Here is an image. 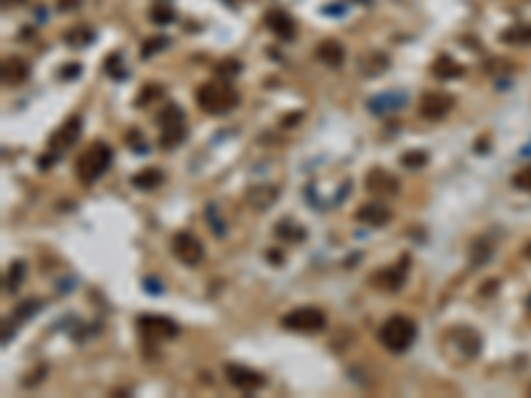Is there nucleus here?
<instances>
[{
  "label": "nucleus",
  "instance_id": "1",
  "mask_svg": "<svg viewBox=\"0 0 531 398\" xmlns=\"http://www.w3.org/2000/svg\"><path fill=\"white\" fill-rule=\"evenodd\" d=\"M237 104H240V93L226 80H213L197 88V107L208 114H226Z\"/></svg>",
  "mask_w": 531,
  "mask_h": 398
},
{
  "label": "nucleus",
  "instance_id": "2",
  "mask_svg": "<svg viewBox=\"0 0 531 398\" xmlns=\"http://www.w3.org/2000/svg\"><path fill=\"white\" fill-rule=\"evenodd\" d=\"M377 340L390 353H404V350L412 348V343L417 340V324L406 316H390L383 321Z\"/></svg>",
  "mask_w": 531,
  "mask_h": 398
},
{
  "label": "nucleus",
  "instance_id": "3",
  "mask_svg": "<svg viewBox=\"0 0 531 398\" xmlns=\"http://www.w3.org/2000/svg\"><path fill=\"white\" fill-rule=\"evenodd\" d=\"M112 146L104 141H96L91 143L85 152L80 154L78 159V178H80V183L85 186H91V183H96L101 175L109 170V165H112Z\"/></svg>",
  "mask_w": 531,
  "mask_h": 398
},
{
  "label": "nucleus",
  "instance_id": "4",
  "mask_svg": "<svg viewBox=\"0 0 531 398\" xmlns=\"http://www.w3.org/2000/svg\"><path fill=\"white\" fill-rule=\"evenodd\" d=\"M157 127H160L162 149H176L186 136V117H183L181 107L178 104H165V109L157 117Z\"/></svg>",
  "mask_w": 531,
  "mask_h": 398
},
{
  "label": "nucleus",
  "instance_id": "5",
  "mask_svg": "<svg viewBox=\"0 0 531 398\" xmlns=\"http://www.w3.org/2000/svg\"><path fill=\"white\" fill-rule=\"evenodd\" d=\"M282 327L292 329V332L314 334L322 332L324 327H327V316L319 308H314V305H303V308H292L287 316H282Z\"/></svg>",
  "mask_w": 531,
  "mask_h": 398
},
{
  "label": "nucleus",
  "instance_id": "6",
  "mask_svg": "<svg viewBox=\"0 0 531 398\" xmlns=\"http://www.w3.org/2000/svg\"><path fill=\"white\" fill-rule=\"evenodd\" d=\"M173 255H176L183 266L194 269V266L202 263L205 247H202V242L194 237V234H189V231H178L176 237H173Z\"/></svg>",
  "mask_w": 531,
  "mask_h": 398
},
{
  "label": "nucleus",
  "instance_id": "7",
  "mask_svg": "<svg viewBox=\"0 0 531 398\" xmlns=\"http://www.w3.org/2000/svg\"><path fill=\"white\" fill-rule=\"evenodd\" d=\"M226 380L231 382L237 390H244V393H253L258 388H263L266 385V377L255 372V369H250V366H242V364H226Z\"/></svg>",
  "mask_w": 531,
  "mask_h": 398
},
{
  "label": "nucleus",
  "instance_id": "8",
  "mask_svg": "<svg viewBox=\"0 0 531 398\" xmlns=\"http://www.w3.org/2000/svg\"><path fill=\"white\" fill-rule=\"evenodd\" d=\"M451 109H454V96L451 93L435 91V93H425L420 98V114L425 120H444Z\"/></svg>",
  "mask_w": 531,
  "mask_h": 398
},
{
  "label": "nucleus",
  "instance_id": "9",
  "mask_svg": "<svg viewBox=\"0 0 531 398\" xmlns=\"http://www.w3.org/2000/svg\"><path fill=\"white\" fill-rule=\"evenodd\" d=\"M80 130H82V120L80 117H69L64 125L59 127L53 136H51V152L59 154V152H66L72 143L80 138Z\"/></svg>",
  "mask_w": 531,
  "mask_h": 398
},
{
  "label": "nucleus",
  "instance_id": "10",
  "mask_svg": "<svg viewBox=\"0 0 531 398\" xmlns=\"http://www.w3.org/2000/svg\"><path fill=\"white\" fill-rule=\"evenodd\" d=\"M356 221L364 223V226H375V228H380V226H386L390 221V207L386 202H367V205H361L356 210Z\"/></svg>",
  "mask_w": 531,
  "mask_h": 398
},
{
  "label": "nucleus",
  "instance_id": "11",
  "mask_svg": "<svg viewBox=\"0 0 531 398\" xmlns=\"http://www.w3.org/2000/svg\"><path fill=\"white\" fill-rule=\"evenodd\" d=\"M367 191L377 194V197H390V194H396V191H399V178H396V175H390L388 170L375 168V170L367 173Z\"/></svg>",
  "mask_w": 531,
  "mask_h": 398
},
{
  "label": "nucleus",
  "instance_id": "12",
  "mask_svg": "<svg viewBox=\"0 0 531 398\" xmlns=\"http://www.w3.org/2000/svg\"><path fill=\"white\" fill-rule=\"evenodd\" d=\"M406 260H404L402 266H388V269H383L380 273H375L372 276V282L380 287V289H386V292H399L404 287V282H406Z\"/></svg>",
  "mask_w": 531,
  "mask_h": 398
},
{
  "label": "nucleus",
  "instance_id": "13",
  "mask_svg": "<svg viewBox=\"0 0 531 398\" xmlns=\"http://www.w3.org/2000/svg\"><path fill=\"white\" fill-rule=\"evenodd\" d=\"M266 27L274 32L279 40H292L295 37V21L287 11H269L266 14Z\"/></svg>",
  "mask_w": 531,
  "mask_h": 398
},
{
  "label": "nucleus",
  "instance_id": "14",
  "mask_svg": "<svg viewBox=\"0 0 531 398\" xmlns=\"http://www.w3.org/2000/svg\"><path fill=\"white\" fill-rule=\"evenodd\" d=\"M316 59H319L324 66H330V69H338V66H343V62H345V48L340 46L338 40H322V43L316 46Z\"/></svg>",
  "mask_w": 531,
  "mask_h": 398
},
{
  "label": "nucleus",
  "instance_id": "15",
  "mask_svg": "<svg viewBox=\"0 0 531 398\" xmlns=\"http://www.w3.org/2000/svg\"><path fill=\"white\" fill-rule=\"evenodd\" d=\"M27 78H30V64L21 56H8L3 62V82L6 85H21Z\"/></svg>",
  "mask_w": 531,
  "mask_h": 398
},
{
  "label": "nucleus",
  "instance_id": "16",
  "mask_svg": "<svg viewBox=\"0 0 531 398\" xmlns=\"http://www.w3.org/2000/svg\"><path fill=\"white\" fill-rule=\"evenodd\" d=\"M138 327L144 329V334H154V337H176L178 327L170 321V318H154V316H144L138 321Z\"/></svg>",
  "mask_w": 531,
  "mask_h": 398
},
{
  "label": "nucleus",
  "instance_id": "17",
  "mask_svg": "<svg viewBox=\"0 0 531 398\" xmlns=\"http://www.w3.org/2000/svg\"><path fill=\"white\" fill-rule=\"evenodd\" d=\"M431 72H433L438 80H454V78H462V75H465L462 64H457L451 56H447V53H441V56L431 64Z\"/></svg>",
  "mask_w": 531,
  "mask_h": 398
},
{
  "label": "nucleus",
  "instance_id": "18",
  "mask_svg": "<svg viewBox=\"0 0 531 398\" xmlns=\"http://www.w3.org/2000/svg\"><path fill=\"white\" fill-rule=\"evenodd\" d=\"M451 337L460 343V348H462V353H465L467 359L481 350V337L473 332V329H465V327H462V329H451Z\"/></svg>",
  "mask_w": 531,
  "mask_h": 398
},
{
  "label": "nucleus",
  "instance_id": "19",
  "mask_svg": "<svg viewBox=\"0 0 531 398\" xmlns=\"http://www.w3.org/2000/svg\"><path fill=\"white\" fill-rule=\"evenodd\" d=\"M276 194H279V191H276L274 186H253V189L247 191V202L253 207H258V210H263V207L274 205Z\"/></svg>",
  "mask_w": 531,
  "mask_h": 398
},
{
  "label": "nucleus",
  "instance_id": "20",
  "mask_svg": "<svg viewBox=\"0 0 531 398\" xmlns=\"http://www.w3.org/2000/svg\"><path fill=\"white\" fill-rule=\"evenodd\" d=\"M160 183H162V173L157 170V168H146V170L133 175V186H136V189H141V191L157 189Z\"/></svg>",
  "mask_w": 531,
  "mask_h": 398
},
{
  "label": "nucleus",
  "instance_id": "21",
  "mask_svg": "<svg viewBox=\"0 0 531 398\" xmlns=\"http://www.w3.org/2000/svg\"><path fill=\"white\" fill-rule=\"evenodd\" d=\"M502 40L507 46H529L531 43V24H518V27H510V30L502 32Z\"/></svg>",
  "mask_w": 531,
  "mask_h": 398
},
{
  "label": "nucleus",
  "instance_id": "22",
  "mask_svg": "<svg viewBox=\"0 0 531 398\" xmlns=\"http://www.w3.org/2000/svg\"><path fill=\"white\" fill-rule=\"evenodd\" d=\"M388 69V59L383 53H370V56H364V62H361V72L367 75V78H375V75H380V72H386Z\"/></svg>",
  "mask_w": 531,
  "mask_h": 398
},
{
  "label": "nucleus",
  "instance_id": "23",
  "mask_svg": "<svg viewBox=\"0 0 531 398\" xmlns=\"http://www.w3.org/2000/svg\"><path fill=\"white\" fill-rule=\"evenodd\" d=\"M24 276H27V266H24L21 260H14V263H11V271H8V276H6V292H17V287L21 284Z\"/></svg>",
  "mask_w": 531,
  "mask_h": 398
},
{
  "label": "nucleus",
  "instance_id": "24",
  "mask_svg": "<svg viewBox=\"0 0 531 398\" xmlns=\"http://www.w3.org/2000/svg\"><path fill=\"white\" fill-rule=\"evenodd\" d=\"M276 237L287 239V242H300L303 239V228H295L292 221H279L276 223Z\"/></svg>",
  "mask_w": 531,
  "mask_h": 398
},
{
  "label": "nucleus",
  "instance_id": "25",
  "mask_svg": "<svg viewBox=\"0 0 531 398\" xmlns=\"http://www.w3.org/2000/svg\"><path fill=\"white\" fill-rule=\"evenodd\" d=\"M91 40H93V32L88 30V27H78V30L66 32V43H69V46H75V48L88 46Z\"/></svg>",
  "mask_w": 531,
  "mask_h": 398
},
{
  "label": "nucleus",
  "instance_id": "26",
  "mask_svg": "<svg viewBox=\"0 0 531 398\" xmlns=\"http://www.w3.org/2000/svg\"><path fill=\"white\" fill-rule=\"evenodd\" d=\"M162 48H168V37H160V35H157V37H149L144 46H141V56H144V59H152Z\"/></svg>",
  "mask_w": 531,
  "mask_h": 398
},
{
  "label": "nucleus",
  "instance_id": "27",
  "mask_svg": "<svg viewBox=\"0 0 531 398\" xmlns=\"http://www.w3.org/2000/svg\"><path fill=\"white\" fill-rule=\"evenodd\" d=\"M173 19H176V14H173V8H168V6L152 8V21H154V24H170Z\"/></svg>",
  "mask_w": 531,
  "mask_h": 398
},
{
  "label": "nucleus",
  "instance_id": "28",
  "mask_svg": "<svg viewBox=\"0 0 531 398\" xmlns=\"http://www.w3.org/2000/svg\"><path fill=\"white\" fill-rule=\"evenodd\" d=\"M402 162H404V168H422L425 162H428V154L425 152H406L402 157Z\"/></svg>",
  "mask_w": 531,
  "mask_h": 398
},
{
  "label": "nucleus",
  "instance_id": "29",
  "mask_svg": "<svg viewBox=\"0 0 531 398\" xmlns=\"http://www.w3.org/2000/svg\"><path fill=\"white\" fill-rule=\"evenodd\" d=\"M154 96H162V88H160V85H146L144 91H141V96L136 98V107H146V104H149V101H152Z\"/></svg>",
  "mask_w": 531,
  "mask_h": 398
},
{
  "label": "nucleus",
  "instance_id": "30",
  "mask_svg": "<svg viewBox=\"0 0 531 398\" xmlns=\"http://www.w3.org/2000/svg\"><path fill=\"white\" fill-rule=\"evenodd\" d=\"M513 183L518 186V189L531 191V165L529 168H523V170H518V173L513 175Z\"/></svg>",
  "mask_w": 531,
  "mask_h": 398
},
{
  "label": "nucleus",
  "instance_id": "31",
  "mask_svg": "<svg viewBox=\"0 0 531 398\" xmlns=\"http://www.w3.org/2000/svg\"><path fill=\"white\" fill-rule=\"evenodd\" d=\"M40 305H43L40 300H27V302H21V305L17 308V318H30V316H35Z\"/></svg>",
  "mask_w": 531,
  "mask_h": 398
},
{
  "label": "nucleus",
  "instance_id": "32",
  "mask_svg": "<svg viewBox=\"0 0 531 398\" xmlns=\"http://www.w3.org/2000/svg\"><path fill=\"white\" fill-rule=\"evenodd\" d=\"M237 72H240V64H237V62L218 64V75H221V78H228V75H237Z\"/></svg>",
  "mask_w": 531,
  "mask_h": 398
},
{
  "label": "nucleus",
  "instance_id": "33",
  "mask_svg": "<svg viewBox=\"0 0 531 398\" xmlns=\"http://www.w3.org/2000/svg\"><path fill=\"white\" fill-rule=\"evenodd\" d=\"M208 218L213 221V231H215V234L221 237V234L226 231V223H224V221H215V207H213V205L208 207Z\"/></svg>",
  "mask_w": 531,
  "mask_h": 398
},
{
  "label": "nucleus",
  "instance_id": "34",
  "mask_svg": "<svg viewBox=\"0 0 531 398\" xmlns=\"http://www.w3.org/2000/svg\"><path fill=\"white\" fill-rule=\"evenodd\" d=\"M80 72H82V66H80V64H66V66H62V78H64V80L78 78Z\"/></svg>",
  "mask_w": 531,
  "mask_h": 398
},
{
  "label": "nucleus",
  "instance_id": "35",
  "mask_svg": "<svg viewBox=\"0 0 531 398\" xmlns=\"http://www.w3.org/2000/svg\"><path fill=\"white\" fill-rule=\"evenodd\" d=\"M298 120H300V111H295V114H290V117L285 114V120H282V125H295Z\"/></svg>",
  "mask_w": 531,
  "mask_h": 398
},
{
  "label": "nucleus",
  "instance_id": "36",
  "mask_svg": "<svg viewBox=\"0 0 531 398\" xmlns=\"http://www.w3.org/2000/svg\"><path fill=\"white\" fill-rule=\"evenodd\" d=\"M146 287H149V292H152V295H157V292H162V284H157L154 279H146Z\"/></svg>",
  "mask_w": 531,
  "mask_h": 398
},
{
  "label": "nucleus",
  "instance_id": "37",
  "mask_svg": "<svg viewBox=\"0 0 531 398\" xmlns=\"http://www.w3.org/2000/svg\"><path fill=\"white\" fill-rule=\"evenodd\" d=\"M21 3H24V0H3L6 8H8V6H21Z\"/></svg>",
  "mask_w": 531,
  "mask_h": 398
},
{
  "label": "nucleus",
  "instance_id": "38",
  "mask_svg": "<svg viewBox=\"0 0 531 398\" xmlns=\"http://www.w3.org/2000/svg\"><path fill=\"white\" fill-rule=\"evenodd\" d=\"M523 255H526V257H529V260H531V242H529V244H526V247H523Z\"/></svg>",
  "mask_w": 531,
  "mask_h": 398
}]
</instances>
